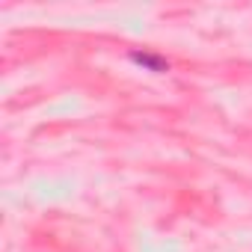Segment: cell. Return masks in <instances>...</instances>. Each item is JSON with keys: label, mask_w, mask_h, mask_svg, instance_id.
I'll return each mask as SVG.
<instances>
[{"label": "cell", "mask_w": 252, "mask_h": 252, "mask_svg": "<svg viewBox=\"0 0 252 252\" xmlns=\"http://www.w3.org/2000/svg\"><path fill=\"white\" fill-rule=\"evenodd\" d=\"M131 60H134L137 65H143L146 71H155V74L169 71V63H166L163 57H158V54H149V51H131Z\"/></svg>", "instance_id": "obj_1"}]
</instances>
